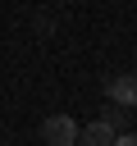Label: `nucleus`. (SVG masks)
<instances>
[{
  "mask_svg": "<svg viewBox=\"0 0 137 146\" xmlns=\"http://www.w3.org/2000/svg\"><path fill=\"white\" fill-rule=\"evenodd\" d=\"M41 137H46V146H78V123L68 114H50L41 123Z\"/></svg>",
  "mask_w": 137,
  "mask_h": 146,
  "instance_id": "obj_1",
  "label": "nucleus"
},
{
  "mask_svg": "<svg viewBox=\"0 0 137 146\" xmlns=\"http://www.w3.org/2000/svg\"><path fill=\"white\" fill-rule=\"evenodd\" d=\"M110 100H114V105H137V73L110 78Z\"/></svg>",
  "mask_w": 137,
  "mask_h": 146,
  "instance_id": "obj_2",
  "label": "nucleus"
},
{
  "mask_svg": "<svg viewBox=\"0 0 137 146\" xmlns=\"http://www.w3.org/2000/svg\"><path fill=\"white\" fill-rule=\"evenodd\" d=\"M114 137H119V132H114L105 119H91V123L82 128V141H87V146H114Z\"/></svg>",
  "mask_w": 137,
  "mask_h": 146,
  "instance_id": "obj_3",
  "label": "nucleus"
},
{
  "mask_svg": "<svg viewBox=\"0 0 137 146\" xmlns=\"http://www.w3.org/2000/svg\"><path fill=\"white\" fill-rule=\"evenodd\" d=\"M105 123H110L114 132H123V110H105Z\"/></svg>",
  "mask_w": 137,
  "mask_h": 146,
  "instance_id": "obj_4",
  "label": "nucleus"
},
{
  "mask_svg": "<svg viewBox=\"0 0 137 146\" xmlns=\"http://www.w3.org/2000/svg\"><path fill=\"white\" fill-rule=\"evenodd\" d=\"M114 146H137V132H119V137H114Z\"/></svg>",
  "mask_w": 137,
  "mask_h": 146,
  "instance_id": "obj_5",
  "label": "nucleus"
}]
</instances>
